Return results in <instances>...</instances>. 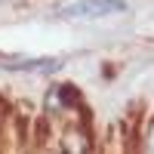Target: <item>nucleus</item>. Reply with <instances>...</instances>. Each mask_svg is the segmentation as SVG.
<instances>
[{
  "label": "nucleus",
  "mask_w": 154,
  "mask_h": 154,
  "mask_svg": "<svg viewBox=\"0 0 154 154\" xmlns=\"http://www.w3.org/2000/svg\"><path fill=\"white\" fill-rule=\"evenodd\" d=\"M65 154H89V142L80 130H71L65 136Z\"/></svg>",
  "instance_id": "7ed1b4c3"
},
{
  "label": "nucleus",
  "mask_w": 154,
  "mask_h": 154,
  "mask_svg": "<svg viewBox=\"0 0 154 154\" xmlns=\"http://www.w3.org/2000/svg\"><path fill=\"white\" fill-rule=\"evenodd\" d=\"M0 68H6V71H40V74H53L62 68V59H49V56H16V59H6V56H0Z\"/></svg>",
  "instance_id": "f03ea898"
},
{
  "label": "nucleus",
  "mask_w": 154,
  "mask_h": 154,
  "mask_svg": "<svg viewBox=\"0 0 154 154\" xmlns=\"http://www.w3.org/2000/svg\"><path fill=\"white\" fill-rule=\"evenodd\" d=\"M130 9L126 0H77L59 9L62 19H108V16H123Z\"/></svg>",
  "instance_id": "f257e3e1"
}]
</instances>
